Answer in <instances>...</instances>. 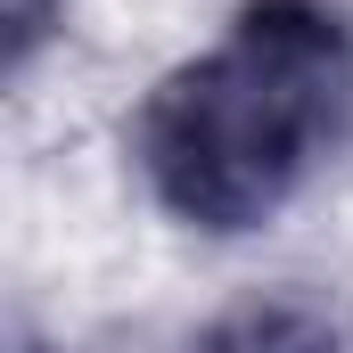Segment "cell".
Wrapping results in <instances>:
<instances>
[{"instance_id": "3957f363", "label": "cell", "mask_w": 353, "mask_h": 353, "mask_svg": "<svg viewBox=\"0 0 353 353\" xmlns=\"http://www.w3.org/2000/svg\"><path fill=\"white\" fill-rule=\"evenodd\" d=\"M66 33V0H0V58H8V83L33 74V58Z\"/></svg>"}, {"instance_id": "277c9868", "label": "cell", "mask_w": 353, "mask_h": 353, "mask_svg": "<svg viewBox=\"0 0 353 353\" xmlns=\"http://www.w3.org/2000/svg\"><path fill=\"white\" fill-rule=\"evenodd\" d=\"M8 353H50V345H41V337H33L25 321H17V329H8Z\"/></svg>"}, {"instance_id": "7a4b0ae2", "label": "cell", "mask_w": 353, "mask_h": 353, "mask_svg": "<svg viewBox=\"0 0 353 353\" xmlns=\"http://www.w3.org/2000/svg\"><path fill=\"white\" fill-rule=\"evenodd\" d=\"M181 353H353V321L321 288H255L197 321Z\"/></svg>"}, {"instance_id": "6da1fadb", "label": "cell", "mask_w": 353, "mask_h": 353, "mask_svg": "<svg viewBox=\"0 0 353 353\" xmlns=\"http://www.w3.org/2000/svg\"><path fill=\"white\" fill-rule=\"evenodd\" d=\"M353 115V25L329 0H247L230 33L132 115V165L181 230L247 239L304 189Z\"/></svg>"}]
</instances>
